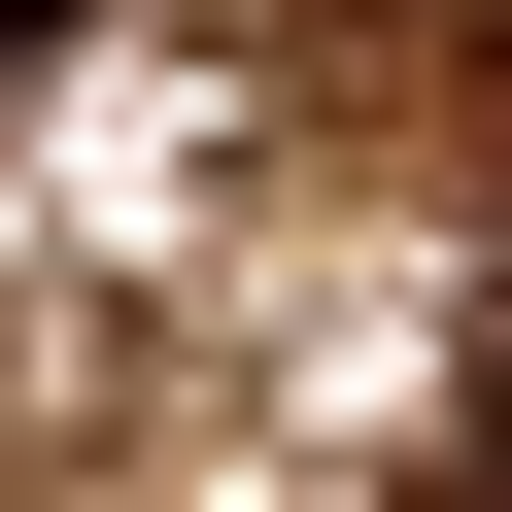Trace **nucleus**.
<instances>
[{"mask_svg":"<svg viewBox=\"0 0 512 512\" xmlns=\"http://www.w3.org/2000/svg\"><path fill=\"white\" fill-rule=\"evenodd\" d=\"M35 69H69V0H0V103H35Z\"/></svg>","mask_w":512,"mask_h":512,"instance_id":"nucleus-1","label":"nucleus"}]
</instances>
